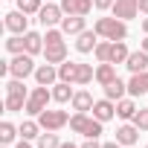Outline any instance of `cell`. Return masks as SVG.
<instances>
[{
  "mask_svg": "<svg viewBox=\"0 0 148 148\" xmlns=\"http://www.w3.org/2000/svg\"><path fill=\"white\" fill-rule=\"evenodd\" d=\"M47 3H52V0H47Z\"/></svg>",
  "mask_w": 148,
  "mask_h": 148,
  "instance_id": "b9f144b4",
  "label": "cell"
},
{
  "mask_svg": "<svg viewBox=\"0 0 148 148\" xmlns=\"http://www.w3.org/2000/svg\"><path fill=\"white\" fill-rule=\"evenodd\" d=\"M139 49H145V52H148V35H145V41H142V47H139Z\"/></svg>",
  "mask_w": 148,
  "mask_h": 148,
  "instance_id": "60d3db41",
  "label": "cell"
},
{
  "mask_svg": "<svg viewBox=\"0 0 148 148\" xmlns=\"http://www.w3.org/2000/svg\"><path fill=\"white\" fill-rule=\"evenodd\" d=\"M102 125L105 122H99L96 116H87V113H79V110L70 116V128L76 134H82V136H90V139H99L102 136Z\"/></svg>",
  "mask_w": 148,
  "mask_h": 148,
  "instance_id": "277c9868",
  "label": "cell"
},
{
  "mask_svg": "<svg viewBox=\"0 0 148 148\" xmlns=\"http://www.w3.org/2000/svg\"><path fill=\"white\" fill-rule=\"evenodd\" d=\"M35 61H32V55L29 52H21V55H15L12 61H6L3 67H0V73H9L12 79H26V76H35Z\"/></svg>",
  "mask_w": 148,
  "mask_h": 148,
  "instance_id": "5b68a950",
  "label": "cell"
},
{
  "mask_svg": "<svg viewBox=\"0 0 148 148\" xmlns=\"http://www.w3.org/2000/svg\"><path fill=\"white\" fill-rule=\"evenodd\" d=\"M139 139V128L136 125H119L116 128V142L119 145H134Z\"/></svg>",
  "mask_w": 148,
  "mask_h": 148,
  "instance_id": "ffe728a7",
  "label": "cell"
},
{
  "mask_svg": "<svg viewBox=\"0 0 148 148\" xmlns=\"http://www.w3.org/2000/svg\"><path fill=\"white\" fill-rule=\"evenodd\" d=\"M26 99H29V93H26V87H23V79L6 82V102H3V108H6L9 113L23 110V108H26Z\"/></svg>",
  "mask_w": 148,
  "mask_h": 148,
  "instance_id": "3957f363",
  "label": "cell"
},
{
  "mask_svg": "<svg viewBox=\"0 0 148 148\" xmlns=\"http://www.w3.org/2000/svg\"><path fill=\"white\" fill-rule=\"evenodd\" d=\"M102 148H119V142L113 139V142H102Z\"/></svg>",
  "mask_w": 148,
  "mask_h": 148,
  "instance_id": "8d00e7d4",
  "label": "cell"
},
{
  "mask_svg": "<svg viewBox=\"0 0 148 148\" xmlns=\"http://www.w3.org/2000/svg\"><path fill=\"white\" fill-rule=\"evenodd\" d=\"M49 99H52V90L47 87V84H38L32 93H29V99H26V113L29 116H41L44 110H47V105H49Z\"/></svg>",
  "mask_w": 148,
  "mask_h": 148,
  "instance_id": "8992f818",
  "label": "cell"
},
{
  "mask_svg": "<svg viewBox=\"0 0 148 148\" xmlns=\"http://www.w3.org/2000/svg\"><path fill=\"white\" fill-rule=\"evenodd\" d=\"M136 110H139V108H136V105H134V99H128V96L116 102V116H119V119H125V122H128V119H134V116H136Z\"/></svg>",
  "mask_w": 148,
  "mask_h": 148,
  "instance_id": "cb8c5ba5",
  "label": "cell"
},
{
  "mask_svg": "<svg viewBox=\"0 0 148 148\" xmlns=\"http://www.w3.org/2000/svg\"><path fill=\"white\" fill-rule=\"evenodd\" d=\"M93 3H96V9H99V12H108V9H113L116 0H93Z\"/></svg>",
  "mask_w": 148,
  "mask_h": 148,
  "instance_id": "836d02e7",
  "label": "cell"
},
{
  "mask_svg": "<svg viewBox=\"0 0 148 148\" xmlns=\"http://www.w3.org/2000/svg\"><path fill=\"white\" fill-rule=\"evenodd\" d=\"M35 148H61V139H58L55 131H47V134L38 136V145H35Z\"/></svg>",
  "mask_w": 148,
  "mask_h": 148,
  "instance_id": "f546056e",
  "label": "cell"
},
{
  "mask_svg": "<svg viewBox=\"0 0 148 148\" xmlns=\"http://www.w3.org/2000/svg\"><path fill=\"white\" fill-rule=\"evenodd\" d=\"M142 32H145V35H148V15H145V18H142Z\"/></svg>",
  "mask_w": 148,
  "mask_h": 148,
  "instance_id": "f35d334b",
  "label": "cell"
},
{
  "mask_svg": "<svg viewBox=\"0 0 148 148\" xmlns=\"http://www.w3.org/2000/svg\"><path fill=\"white\" fill-rule=\"evenodd\" d=\"M3 148H6V145H3Z\"/></svg>",
  "mask_w": 148,
  "mask_h": 148,
  "instance_id": "7bdbcfd3",
  "label": "cell"
},
{
  "mask_svg": "<svg viewBox=\"0 0 148 148\" xmlns=\"http://www.w3.org/2000/svg\"><path fill=\"white\" fill-rule=\"evenodd\" d=\"M119 76H116V64H110V61H105V64H99L96 67V82L102 84V87H108L110 82H116Z\"/></svg>",
  "mask_w": 148,
  "mask_h": 148,
  "instance_id": "ac0fdd59",
  "label": "cell"
},
{
  "mask_svg": "<svg viewBox=\"0 0 148 148\" xmlns=\"http://www.w3.org/2000/svg\"><path fill=\"white\" fill-rule=\"evenodd\" d=\"M38 21H41V26H47V29H52L55 23H61V21H64V9H61V3H47V6H41Z\"/></svg>",
  "mask_w": 148,
  "mask_h": 148,
  "instance_id": "ba28073f",
  "label": "cell"
},
{
  "mask_svg": "<svg viewBox=\"0 0 148 148\" xmlns=\"http://www.w3.org/2000/svg\"><path fill=\"white\" fill-rule=\"evenodd\" d=\"M139 12H142V15H148V0H139Z\"/></svg>",
  "mask_w": 148,
  "mask_h": 148,
  "instance_id": "d590c367",
  "label": "cell"
},
{
  "mask_svg": "<svg viewBox=\"0 0 148 148\" xmlns=\"http://www.w3.org/2000/svg\"><path fill=\"white\" fill-rule=\"evenodd\" d=\"M38 122L44 131H61L64 125H70V113L67 110H44L38 116Z\"/></svg>",
  "mask_w": 148,
  "mask_h": 148,
  "instance_id": "52a82bcc",
  "label": "cell"
},
{
  "mask_svg": "<svg viewBox=\"0 0 148 148\" xmlns=\"http://www.w3.org/2000/svg\"><path fill=\"white\" fill-rule=\"evenodd\" d=\"M128 21H119V18H96L93 29L99 32V38H108V41H125L128 38Z\"/></svg>",
  "mask_w": 148,
  "mask_h": 148,
  "instance_id": "7a4b0ae2",
  "label": "cell"
},
{
  "mask_svg": "<svg viewBox=\"0 0 148 148\" xmlns=\"http://www.w3.org/2000/svg\"><path fill=\"white\" fill-rule=\"evenodd\" d=\"M3 23H6V29H9L12 35H26V32H29V18H26V12H21V9H18V12H9Z\"/></svg>",
  "mask_w": 148,
  "mask_h": 148,
  "instance_id": "9c48e42d",
  "label": "cell"
},
{
  "mask_svg": "<svg viewBox=\"0 0 148 148\" xmlns=\"http://www.w3.org/2000/svg\"><path fill=\"white\" fill-rule=\"evenodd\" d=\"M131 122H134L139 131H148V108H139V110H136V116H134Z\"/></svg>",
  "mask_w": 148,
  "mask_h": 148,
  "instance_id": "d6a6232c",
  "label": "cell"
},
{
  "mask_svg": "<svg viewBox=\"0 0 148 148\" xmlns=\"http://www.w3.org/2000/svg\"><path fill=\"white\" fill-rule=\"evenodd\" d=\"M79 148H102V142H96V139H90V136H87V139H84Z\"/></svg>",
  "mask_w": 148,
  "mask_h": 148,
  "instance_id": "e575fe53",
  "label": "cell"
},
{
  "mask_svg": "<svg viewBox=\"0 0 148 148\" xmlns=\"http://www.w3.org/2000/svg\"><path fill=\"white\" fill-rule=\"evenodd\" d=\"M110 47H113V41H108V38H102V41L96 44V49H93V55H96V61H99V64H105V61H110Z\"/></svg>",
  "mask_w": 148,
  "mask_h": 148,
  "instance_id": "f1b7e54d",
  "label": "cell"
},
{
  "mask_svg": "<svg viewBox=\"0 0 148 148\" xmlns=\"http://www.w3.org/2000/svg\"><path fill=\"white\" fill-rule=\"evenodd\" d=\"M128 93H131V96H142V93H148V70H145V73H131Z\"/></svg>",
  "mask_w": 148,
  "mask_h": 148,
  "instance_id": "2e32d148",
  "label": "cell"
},
{
  "mask_svg": "<svg viewBox=\"0 0 148 148\" xmlns=\"http://www.w3.org/2000/svg\"><path fill=\"white\" fill-rule=\"evenodd\" d=\"M41 122H32V119H26L23 125H21V139H38L41 136Z\"/></svg>",
  "mask_w": 148,
  "mask_h": 148,
  "instance_id": "4316f807",
  "label": "cell"
},
{
  "mask_svg": "<svg viewBox=\"0 0 148 148\" xmlns=\"http://www.w3.org/2000/svg\"><path fill=\"white\" fill-rule=\"evenodd\" d=\"M93 116H96L99 122H108V119H113V116H116V102H110L108 96H105V99H99V102L93 105Z\"/></svg>",
  "mask_w": 148,
  "mask_h": 148,
  "instance_id": "9a60e30c",
  "label": "cell"
},
{
  "mask_svg": "<svg viewBox=\"0 0 148 148\" xmlns=\"http://www.w3.org/2000/svg\"><path fill=\"white\" fill-rule=\"evenodd\" d=\"M15 136H21V128H15L12 122H0V142L9 145V142H15Z\"/></svg>",
  "mask_w": 148,
  "mask_h": 148,
  "instance_id": "83f0119b",
  "label": "cell"
},
{
  "mask_svg": "<svg viewBox=\"0 0 148 148\" xmlns=\"http://www.w3.org/2000/svg\"><path fill=\"white\" fill-rule=\"evenodd\" d=\"M73 96H76V90L70 87V82H55L52 84V99L55 102L64 105V102H73Z\"/></svg>",
  "mask_w": 148,
  "mask_h": 148,
  "instance_id": "7402d4cb",
  "label": "cell"
},
{
  "mask_svg": "<svg viewBox=\"0 0 148 148\" xmlns=\"http://www.w3.org/2000/svg\"><path fill=\"white\" fill-rule=\"evenodd\" d=\"M23 41H26V52H29V55L44 52V35H41V32H32V29H29V32L23 35Z\"/></svg>",
  "mask_w": 148,
  "mask_h": 148,
  "instance_id": "603a6c76",
  "label": "cell"
},
{
  "mask_svg": "<svg viewBox=\"0 0 148 148\" xmlns=\"http://www.w3.org/2000/svg\"><path fill=\"white\" fill-rule=\"evenodd\" d=\"M125 67H128L131 73H145V70H148V52H145V49L131 52V55H128V61H125Z\"/></svg>",
  "mask_w": 148,
  "mask_h": 148,
  "instance_id": "e0dca14e",
  "label": "cell"
},
{
  "mask_svg": "<svg viewBox=\"0 0 148 148\" xmlns=\"http://www.w3.org/2000/svg\"><path fill=\"white\" fill-rule=\"evenodd\" d=\"M35 82L38 84H47V87H52L55 82H58V64H41L38 70H35Z\"/></svg>",
  "mask_w": 148,
  "mask_h": 148,
  "instance_id": "7c38bea8",
  "label": "cell"
},
{
  "mask_svg": "<svg viewBox=\"0 0 148 148\" xmlns=\"http://www.w3.org/2000/svg\"><path fill=\"white\" fill-rule=\"evenodd\" d=\"M15 148H32V145H29V139H21V142H18Z\"/></svg>",
  "mask_w": 148,
  "mask_h": 148,
  "instance_id": "74e56055",
  "label": "cell"
},
{
  "mask_svg": "<svg viewBox=\"0 0 148 148\" xmlns=\"http://www.w3.org/2000/svg\"><path fill=\"white\" fill-rule=\"evenodd\" d=\"M6 49H9L12 55H21V52H26V41H23V35H12V38L6 41Z\"/></svg>",
  "mask_w": 148,
  "mask_h": 148,
  "instance_id": "4dcf8cb0",
  "label": "cell"
},
{
  "mask_svg": "<svg viewBox=\"0 0 148 148\" xmlns=\"http://www.w3.org/2000/svg\"><path fill=\"white\" fill-rule=\"evenodd\" d=\"M128 47H125V41H113V47H110V64H125L128 61Z\"/></svg>",
  "mask_w": 148,
  "mask_h": 148,
  "instance_id": "484cf974",
  "label": "cell"
},
{
  "mask_svg": "<svg viewBox=\"0 0 148 148\" xmlns=\"http://www.w3.org/2000/svg\"><path fill=\"white\" fill-rule=\"evenodd\" d=\"M93 96L87 93V90H76V96H73V110H79V113H87V110H93Z\"/></svg>",
  "mask_w": 148,
  "mask_h": 148,
  "instance_id": "44dd1931",
  "label": "cell"
},
{
  "mask_svg": "<svg viewBox=\"0 0 148 148\" xmlns=\"http://www.w3.org/2000/svg\"><path fill=\"white\" fill-rule=\"evenodd\" d=\"M96 79V70L93 64H82V61H61L58 64V82H70V84H90Z\"/></svg>",
  "mask_w": 148,
  "mask_h": 148,
  "instance_id": "6da1fadb",
  "label": "cell"
},
{
  "mask_svg": "<svg viewBox=\"0 0 148 148\" xmlns=\"http://www.w3.org/2000/svg\"><path fill=\"white\" fill-rule=\"evenodd\" d=\"M93 6H96L93 0H61L64 15H90Z\"/></svg>",
  "mask_w": 148,
  "mask_h": 148,
  "instance_id": "5bb4252c",
  "label": "cell"
},
{
  "mask_svg": "<svg viewBox=\"0 0 148 148\" xmlns=\"http://www.w3.org/2000/svg\"><path fill=\"white\" fill-rule=\"evenodd\" d=\"M41 6H44L41 0H18V9H21V12H26V15H38V12H41Z\"/></svg>",
  "mask_w": 148,
  "mask_h": 148,
  "instance_id": "1f68e13d",
  "label": "cell"
},
{
  "mask_svg": "<svg viewBox=\"0 0 148 148\" xmlns=\"http://www.w3.org/2000/svg\"><path fill=\"white\" fill-rule=\"evenodd\" d=\"M44 58H47L49 64L67 61V44H47V47H44Z\"/></svg>",
  "mask_w": 148,
  "mask_h": 148,
  "instance_id": "d6986e66",
  "label": "cell"
},
{
  "mask_svg": "<svg viewBox=\"0 0 148 148\" xmlns=\"http://www.w3.org/2000/svg\"><path fill=\"white\" fill-rule=\"evenodd\" d=\"M61 148H79V145H73V142H61Z\"/></svg>",
  "mask_w": 148,
  "mask_h": 148,
  "instance_id": "ab89813d",
  "label": "cell"
},
{
  "mask_svg": "<svg viewBox=\"0 0 148 148\" xmlns=\"http://www.w3.org/2000/svg\"><path fill=\"white\" fill-rule=\"evenodd\" d=\"M125 93H128V84H125L122 79H116V82H110V84L105 87V96H108L110 102H119V99H125Z\"/></svg>",
  "mask_w": 148,
  "mask_h": 148,
  "instance_id": "d4e9b609",
  "label": "cell"
},
{
  "mask_svg": "<svg viewBox=\"0 0 148 148\" xmlns=\"http://www.w3.org/2000/svg\"><path fill=\"white\" fill-rule=\"evenodd\" d=\"M145 148H148V145H145Z\"/></svg>",
  "mask_w": 148,
  "mask_h": 148,
  "instance_id": "ee69618b",
  "label": "cell"
},
{
  "mask_svg": "<svg viewBox=\"0 0 148 148\" xmlns=\"http://www.w3.org/2000/svg\"><path fill=\"white\" fill-rule=\"evenodd\" d=\"M110 12H113V18H119V21H131V18L139 15V0H116Z\"/></svg>",
  "mask_w": 148,
  "mask_h": 148,
  "instance_id": "30bf717a",
  "label": "cell"
},
{
  "mask_svg": "<svg viewBox=\"0 0 148 148\" xmlns=\"http://www.w3.org/2000/svg\"><path fill=\"white\" fill-rule=\"evenodd\" d=\"M96 44H99V32H96V29H84V32L76 35V49H79L82 55H84V52H93Z\"/></svg>",
  "mask_w": 148,
  "mask_h": 148,
  "instance_id": "8fae6325",
  "label": "cell"
},
{
  "mask_svg": "<svg viewBox=\"0 0 148 148\" xmlns=\"http://www.w3.org/2000/svg\"><path fill=\"white\" fill-rule=\"evenodd\" d=\"M84 29H87L84 15H64V21H61V32H64V35H79V32H84Z\"/></svg>",
  "mask_w": 148,
  "mask_h": 148,
  "instance_id": "4fadbf2b",
  "label": "cell"
}]
</instances>
